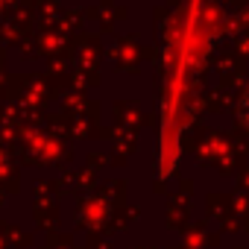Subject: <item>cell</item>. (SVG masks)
<instances>
[{
	"label": "cell",
	"mask_w": 249,
	"mask_h": 249,
	"mask_svg": "<svg viewBox=\"0 0 249 249\" xmlns=\"http://www.w3.org/2000/svg\"><path fill=\"white\" fill-rule=\"evenodd\" d=\"M240 117H243V120L249 123V94H246V97L240 100Z\"/></svg>",
	"instance_id": "1"
}]
</instances>
